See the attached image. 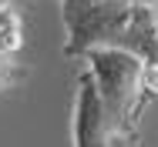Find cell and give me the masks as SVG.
Instances as JSON below:
<instances>
[{
  "mask_svg": "<svg viewBox=\"0 0 158 147\" xmlns=\"http://www.w3.org/2000/svg\"><path fill=\"white\" fill-rule=\"evenodd\" d=\"M84 67L91 70L104 104V114L118 127H138L141 110L152 104L145 94V60L121 47H98L84 57Z\"/></svg>",
  "mask_w": 158,
  "mask_h": 147,
  "instance_id": "6da1fadb",
  "label": "cell"
},
{
  "mask_svg": "<svg viewBox=\"0 0 158 147\" xmlns=\"http://www.w3.org/2000/svg\"><path fill=\"white\" fill-rule=\"evenodd\" d=\"M71 137H74V147H141L138 144V127H118V124L108 120L98 84L88 67H81V74H77Z\"/></svg>",
  "mask_w": 158,
  "mask_h": 147,
  "instance_id": "7a4b0ae2",
  "label": "cell"
},
{
  "mask_svg": "<svg viewBox=\"0 0 158 147\" xmlns=\"http://www.w3.org/2000/svg\"><path fill=\"white\" fill-rule=\"evenodd\" d=\"M20 44H24V20L10 3H3L0 7V57H17Z\"/></svg>",
  "mask_w": 158,
  "mask_h": 147,
  "instance_id": "3957f363",
  "label": "cell"
},
{
  "mask_svg": "<svg viewBox=\"0 0 158 147\" xmlns=\"http://www.w3.org/2000/svg\"><path fill=\"white\" fill-rule=\"evenodd\" d=\"M20 80H24V67L14 57H0V94L3 90H14Z\"/></svg>",
  "mask_w": 158,
  "mask_h": 147,
  "instance_id": "277c9868",
  "label": "cell"
},
{
  "mask_svg": "<svg viewBox=\"0 0 158 147\" xmlns=\"http://www.w3.org/2000/svg\"><path fill=\"white\" fill-rule=\"evenodd\" d=\"M141 84H145L148 100H155V97H158V64H145V77H141Z\"/></svg>",
  "mask_w": 158,
  "mask_h": 147,
  "instance_id": "5b68a950",
  "label": "cell"
},
{
  "mask_svg": "<svg viewBox=\"0 0 158 147\" xmlns=\"http://www.w3.org/2000/svg\"><path fill=\"white\" fill-rule=\"evenodd\" d=\"M3 3H10V0H0V7H3Z\"/></svg>",
  "mask_w": 158,
  "mask_h": 147,
  "instance_id": "8992f818",
  "label": "cell"
}]
</instances>
